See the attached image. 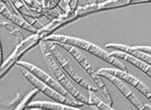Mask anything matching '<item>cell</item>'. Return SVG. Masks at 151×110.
Here are the masks:
<instances>
[{
	"label": "cell",
	"mask_w": 151,
	"mask_h": 110,
	"mask_svg": "<svg viewBox=\"0 0 151 110\" xmlns=\"http://www.w3.org/2000/svg\"><path fill=\"white\" fill-rule=\"evenodd\" d=\"M47 42H53V43H62V44H66L68 45H71L73 47H75L79 50H82L84 51H86L93 56H96L99 59H101L104 61L113 65L117 69H122L124 71H127L126 66L123 64L122 62L117 59L114 57H112L109 55L108 53L105 50H102L99 47L96 46V44H92L91 42L86 41V40L82 39L76 38L73 36H65V35L61 34H52L50 36H47L44 39Z\"/></svg>",
	"instance_id": "obj_1"
},
{
	"label": "cell",
	"mask_w": 151,
	"mask_h": 110,
	"mask_svg": "<svg viewBox=\"0 0 151 110\" xmlns=\"http://www.w3.org/2000/svg\"><path fill=\"white\" fill-rule=\"evenodd\" d=\"M39 45H40L42 54L43 58H44L49 69L52 72V74L53 75V76H54L56 80L58 81V83L70 95V96L74 100L82 103L84 105L88 106V98L84 96L73 86L71 81L69 79V77L62 70V69L60 67L59 64L57 63L56 60L55 59L54 56L52 54L50 47H49V44H47V41L42 39Z\"/></svg>",
	"instance_id": "obj_2"
},
{
	"label": "cell",
	"mask_w": 151,
	"mask_h": 110,
	"mask_svg": "<svg viewBox=\"0 0 151 110\" xmlns=\"http://www.w3.org/2000/svg\"><path fill=\"white\" fill-rule=\"evenodd\" d=\"M55 44H57L60 48L66 50L75 59L76 61L83 68L84 70L87 72V74L91 77L93 81L95 83L97 89L101 91L103 97L107 101V104L110 106H113V100H112L110 92L107 89V86H106L104 82L103 81L101 76L98 75L97 70L95 69L93 64L91 63V61L88 60V58L80 51V50L76 48V47L66 44H62V43H55Z\"/></svg>",
	"instance_id": "obj_3"
},
{
	"label": "cell",
	"mask_w": 151,
	"mask_h": 110,
	"mask_svg": "<svg viewBox=\"0 0 151 110\" xmlns=\"http://www.w3.org/2000/svg\"><path fill=\"white\" fill-rule=\"evenodd\" d=\"M42 39L40 35L36 33H31L30 36H27L19 42H17L14 50L5 60H3L0 66V80L3 79L11 69L17 65L23 56L33 50L36 46L39 45Z\"/></svg>",
	"instance_id": "obj_4"
},
{
	"label": "cell",
	"mask_w": 151,
	"mask_h": 110,
	"mask_svg": "<svg viewBox=\"0 0 151 110\" xmlns=\"http://www.w3.org/2000/svg\"><path fill=\"white\" fill-rule=\"evenodd\" d=\"M16 66H17V68L19 70V72H20V74L24 77V79L26 81H27L32 86H34V88L39 89L40 92H42L44 95H45L46 96H47L49 98L53 100V101L76 107H81L84 106V104L82 103L79 102V101H76V100L73 99V98H67V97L61 95L60 93L57 92L56 90L53 89L51 87H50L47 84H45L42 82L40 80H39L37 78L35 77L31 73H30L24 68L22 67V66H19V65H16Z\"/></svg>",
	"instance_id": "obj_5"
},
{
	"label": "cell",
	"mask_w": 151,
	"mask_h": 110,
	"mask_svg": "<svg viewBox=\"0 0 151 110\" xmlns=\"http://www.w3.org/2000/svg\"><path fill=\"white\" fill-rule=\"evenodd\" d=\"M49 47H50V51H51L53 56H54L57 63L59 64V65L62 68V70L65 72V74L70 79H72L75 83H76L81 87L84 88L86 90H93L97 92L98 89L96 87H94L93 86L90 84H88L86 81V80L83 79L80 76L79 72L76 70L75 68L71 65V64L70 63L69 61L68 60L66 56L64 55V53L61 50L60 47L57 44H55V43L50 42V44H49Z\"/></svg>",
	"instance_id": "obj_6"
},
{
	"label": "cell",
	"mask_w": 151,
	"mask_h": 110,
	"mask_svg": "<svg viewBox=\"0 0 151 110\" xmlns=\"http://www.w3.org/2000/svg\"><path fill=\"white\" fill-rule=\"evenodd\" d=\"M17 65L22 66V67L24 68L26 70L28 71L30 73H31L32 75L35 76V77L37 78L39 80L41 81L42 82L45 83V84H47V86H49L50 87H51L52 89L56 90V92L60 93L61 95H64V96L67 97V98H73L70 96L69 93L58 83L56 79H54L53 78H52L51 76H49L47 72H45V71H43L42 69L39 68L38 66H35L33 64L29 63V62L24 61H19L18 63L17 64Z\"/></svg>",
	"instance_id": "obj_7"
},
{
	"label": "cell",
	"mask_w": 151,
	"mask_h": 110,
	"mask_svg": "<svg viewBox=\"0 0 151 110\" xmlns=\"http://www.w3.org/2000/svg\"><path fill=\"white\" fill-rule=\"evenodd\" d=\"M98 70L101 71V72H106L108 74L114 76L115 77L118 78L119 79L122 81L123 82H126V83L129 84L136 88L139 92H140L147 99L150 101L151 99V92L149 88L144 84L140 80L136 79V77L133 76L132 75L129 74L127 71L122 70L119 69H113V68H100Z\"/></svg>",
	"instance_id": "obj_8"
},
{
	"label": "cell",
	"mask_w": 151,
	"mask_h": 110,
	"mask_svg": "<svg viewBox=\"0 0 151 110\" xmlns=\"http://www.w3.org/2000/svg\"><path fill=\"white\" fill-rule=\"evenodd\" d=\"M97 73L101 78L107 79L108 81H110L113 86H115L119 91L122 93V95H124L127 101L133 106L136 109L139 110H144L145 109V104L141 102L140 100L139 99L137 96L133 92V91L130 90L127 86L124 84V82L122 80L119 79L118 78L115 77L114 76L106 73V72H101L97 69Z\"/></svg>",
	"instance_id": "obj_9"
},
{
	"label": "cell",
	"mask_w": 151,
	"mask_h": 110,
	"mask_svg": "<svg viewBox=\"0 0 151 110\" xmlns=\"http://www.w3.org/2000/svg\"><path fill=\"white\" fill-rule=\"evenodd\" d=\"M11 6L17 14L22 17L27 23L32 27L39 30L43 27L42 24L40 22L39 19L43 17L40 14H35L32 12L22 0H8Z\"/></svg>",
	"instance_id": "obj_10"
},
{
	"label": "cell",
	"mask_w": 151,
	"mask_h": 110,
	"mask_svg": "<svg viewBox=\"0 0 151 110\" xmlns=\"http://www.w3.org/2000/svg\"><path fill=\"white\" fill-rule=\"evenodd\" d=\"M0 15L6 19L8 21L14 24L17 27H20L22 30L30 32V33H36L38 30L32 27L24 19L20 16L11 8H10L6 3L0 0Z\"/></svg>",
	"instance_id": "obj_11"
},
{
	"label": "cell",
	"mask_w": 151,
	"mask_h": 110,
	"mask_svg": "<svg viewBox=\"0 0 151 110\" xmlns=\"http://www.w3.org/2000/svg\"><path fill=\"white\" fill-rule=\"evenodd\" d=\"M109 55H110V56H112V57H114L116 58V59H122V60L131 64L132 65H133L134 66L137 67L138 69H139L141 71H142L144 73H145L148 77H151V66L150 64H149L145 63V61L137 59V58L134 57V56H130V55L124 53H123V52L118 51V50L111 52V53H109Z\"/></svg>",
	"instance_id": "obj_12"
},
{
	"label": "cell",
	"mask_w": 151,
	"mask_h": 110,
	"mask_svg": "<svg viewBox=\"0 0 151 110\" xmlns=\"http://www.w3.org/2000/svg\"><path fill=\"white\" fill-rule=\"evenodd\" d=\"M105 48L107 49H114L118 51L123 52L124 53L133 56L140 60L143 61L145 63L150 64L151 63V56L150 54L147 53H141V52L137 51L133 47V46H127L122 44H116V43H109V44H105Z\"/></svg>",
	"instance_id": "obj_13"
},
{
	"label": "cell",
	"mask_w": 151,
	"mask_h": 110,
	"mask_svg": "<svg viewBox=\"0 0 151 110\" xmlns=\"http://www.w3.org/2000/svg\"><path fill=\"white\" fill-rule=\"evenodd\" d=\"M33 107H38L42 109H51V110H81L79 107L72 106L67 105L62 103L56 101H32L27 106L26 109H29Z\"/></svg>",
	"instance_id": "obj_14"
},
{
	"label": "cell",
	"mask_w": 151,
	"mask_h": 110,
	"mask_svg": "<svg viewBox=\"0 0 151 110\" xmlns=\"http://www.w3.org/2000/svg\"><path fill=\"white\" fill-rule=\"evenodd\" d=\"M88 106L91 107H95V109L99 110H114L112 106L101 101L95 94V91L88 90Z\"/></svg>",
	"instance_id": "obj_15"
},
{
	"label": "cell",
	"mask_w": 151,
	"mask_h": 110,
	"mask_svg": "<svg viewBox=\"0 0 151 110\" xmlns=\"http://www.w3.org/2000/svg\"><path fill=\"white\" fill-rule=\"evenodd\" d=\"M40 91L39 89H37L36 88H34L33 90L30 91L28 93L26 94L24 97H23L22 99L19 100V103L17 104V105L16 106L15 109H14L16 110H23L26 109L28 106V104L31 102L33 100V98L40 93Z\"/></svg>",
	"instance_id": "obj_16"
},
{
	"label": "cell",
	"mask_w": 151,
	"mask_h": 110,
	"mask_svg": "<svg viewBox=\"0 0 151 110\" xmlns=\"http://www.w3.org/2000/svg\"><path fill=\"white\" fill-rule=\"evenodd\" d=\"M2 27H5L6 30H8V31L10 32V33H11V34H12L13 36H15V38H16V39H17V42L20 41L21 40H22L24 38V36H23V34L22 33V32L19 31V30L17 28V27H14V24H12V23L3 22L2 23Z\"/></svg>",
	"instance_id": "obj_17"
},
{
	"label": "cell",
	"mask_w": 151,
	"mask_h": 110,
	"mask_svg": "<svg viewBox=\"0 0 151 110\" xmlns=\"http://www.w3.org/2000/svg\"><path fill=\"white\" fill-rule=\"evenodd\" d=\"M24 3V5L32 11V12L35 13V14H42V8L39 5L35 2L34 0H22Z\"/></svg>",
	"instance_id": "obj_18"
},
{
	"label": "cell",
	"mask_w": 151,
	"mask_h": 110,
	"mask_svg": "<svg viewBox=\"0 0 151 110\" xmlns=\"http://www.w3.org/2000/svg\"><path fill=\"white\" fill-rule=\"evenodd\" d=\"M133 48L137 51L141 52V53H147V54H150L151 53V47L150 46H144V45H137V46H133Z\"/></svg>",
	"instance_id": "obj_19"
},
{
	"label": "cell",
	"mask_w": 151,
	"mask_h": 110,
	"mask_svg": "<svg viewBox=\"0 0 151 110\" xmlns=\"http://www.w3.org/2000/svg\"><path fill=\"white\" fill-rule=\"evenodd\" d=\"M129 5H138V4H144L150 2V0H128Z\"/></svg>",
	"instance_id": "obj_20"
},
{
	"label": "cell",
	"mask_w": 151,
	"mask_h": 110,
	"mask_svg": "<svg viewBox=\"0 0 151 110\" xmlns=\"http://www.w3.org/2000/svg\"><path fill=\"white\" fill-rule=\"evenodd\" d=\"M50 2V0H41L42 8H44V9H48Z\"/></svg>",
	"instance_id": "obj_21"
},
{
	"label": "cell",
	"mask_w": 151,
	"mask_h": 110,
	"mask_svg": "<svg viewBox=\"0 0 151 110\" xmlns=\"http://www.w3.org/2000/svg\"><path fill=\"white\" fill-rule=\"evenodd\" d=\"M3 62V52H2V44H1V40H0V66Z\"/></svg>",
	"instance_id": "obj_22"
},
{
	"label": "cell",
	"mask_w": 151,
	"mask_h": 110,
	"mask_svg": "<svg viewBox=\"0 0 151 110\" xmlns=\"http://www.w3.org/2000/svg\"><path fill=\"white\" fill-rule=\"evenodd\" d=\"M99 2V0H88V4L89 5H96Z\"/></svg>",
	"instance_id": "obj_23"
},
{
	"label": "cell",
	"mask_w": 151,
	"mask_h": 110,
	"mask_svg": "<svg viewBox=\"0 0 151 110\" xmlns=\"http://www.w3.org/2000/svg\"><path fill=\"white\" fill-rule=\"evenodd\" d=\"M2 2H5V3H6L7 5H8V6L10 7V8H12V7L11 6V5H10V4H9V2H8V0H2ZM12 9H13V8H12ZM13 10H14V9H13Z\"/></svg>",
	"instance_id": "obj_24"
}]
</instances>
